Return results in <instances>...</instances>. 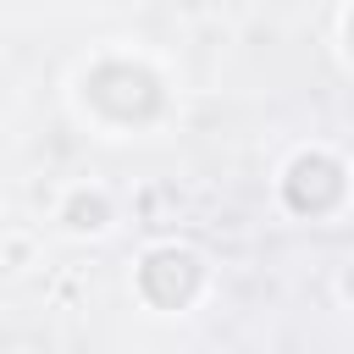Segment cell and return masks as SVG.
<instances>
[{
  "mask_svg": "<svg viewBox=\"0 0 354 354\" xmlns=\"http://www.w3.org/2000/svg\"><path fill=\"white\" fill-rule=\"evenodd\" d=\"M343 293H348V299H354V271H348V277H343Z\"/></svg>",
  "mask_w": 354,
  "mask_h": 354,
  "instance_id": "cell-2",
  "label": "cell"
},
{
  "mask_svg": "<svg viewBox=\"0 0 354 354\" xmlns=\"http://www.w3.org/2000/svg\"><path fill=\"white\" fill-rule=\"evenodd\" d=\"M61 221H66L72 232H105V227H111V199H105L100 188H72V194L61 199Z\"/></svg>",
  "mask_w": 354,
  "mask_h": 354,
  "instance_id": "cell-1",
  "label": "cell"
}]
</instances>
